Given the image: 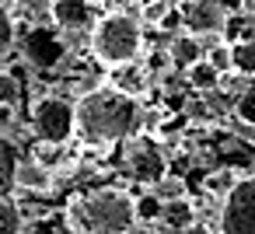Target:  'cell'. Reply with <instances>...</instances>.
Wrapping results in <instances>:
<instances>
[{
	"label": "cell",
	"mask_w": 255,
	"mask_h": 234,
	"mask_svg": "<svg viewBox=\"0 0 255 234\" xmlns=\"http://www.w3.org/2000/svg\"><path fill=\"white\" fill-rule=\"evenodd\" d=\"M109 70H112L109 84H116L119 91H126V95H133V98H143V95H147V84H150L147 63L129 60V63H119V67H109Z\"/></svg>",
	"instance_id": "30bf717a"
},
{
	"label": "cell",
	"mask_w": 255,
	"mask_h": 234,
	"mask_svg": "<svg viewBox=\"0 0 255 234\" xmlns=\"http://www.w3.org/2000/svg\"><path fill=\"white\" fill-rule=\"evenodd\" d=\"M168 56H171V67L175 70H189L192 63H199L206 56V42L199 35H189V32H178L171 42H168Z\"/></svg>",
	"instance_id": "7c38bea8"
},
{
	"label": "cell",
	"mask_w": 255,
	"mask_h": 234,
	"mask_svg": "<svg viewBox=\"0 0 255 234\" xmlns=\"http://www.w3.org/2000/svg\"><path fill=\"white\" fill-rule=\"evenodd\" d=\"M70 234H129L136 227V196L119 185H98L70 196L63 210Z\"/></svg>",
	"instance_id": "7a4b0ae2"
},
{
	"label": "cell",
	"mask_w": 255,
	"mask_h": 234,
	"mask_svg": "<svg viewBox=\"0 0 255 234\" xmlns=\"http://www.w3.org/2000/svg\"><path fill=\"white\" fill-rule=\"evenodd\" d=\"M18 164H21V154H18V143L11 136L0 133V196H7L18 182Z\"/></svg>",
	"instance_id": "9a60e30c"
},
{
	"label": "cell",
	"mask_w": 255,
	"mask_h": 234,
	"mask_svg": "<svg viewBox=\"0 0 255 234\" xmlns=\"http://www.w3.org/2000/svg\"><path fill=\"white\" fill-rule=\"evenodd\" d=\"M161 217H164V199L154 189L140 192L136 196V224H161Z\"/></svg>",
	"instance_id": "e0dca14e"
},
{
	"label": "cell",
	"mask_w": 255,
	"mask_h": 234,
	"mask_svg": "<svg viewBox=\"0 0 255 234\" xmlns=\"http://www.w3.org/2000/svg\"><path fill=\"white\" fill-rule=\"evenodd\" d=\"M126 171L136 182H143L147 189H154L168 175V154L157 147V140H150L143 133H133L126 140Z\"/></svg>",
	"instance_id": "5b68a950"
},
{
	"label": "cell",
	"mask_w": 255,
	"mask_h": 234,
	"mask_svg": "<svg viewBox=\"0 0 255 234\" xmlns=\"http://www.w3.org/2000/svg\"><path fill=\"white\" fill-rule=\"evenodd\" d=\"M49 14L63 32H91L98 25V11L91 0H49Z\"/></svg>",
	"instance_id": "ba28073f"
},
{
	"label": "cell",
	"mask_w": 255,
	"mask_h": 234,
	"mask_svg": "<svg viewBox=\"0 0 255 234\" xmlns=\"http://www.w3.org/2000/svg\"><path fill=\"white\" fill-rule=\"evenodd\" d=\"M143 126L140 98L119 91L116 84H95L77 98V133L88 143H123Z\"/></svg>",
	"instance_id": "6da1fadb"
},
{
	"label": "cell",
	"mask_w": 255,
	"mask_h": 234,
	"mask_svg": "<svg viewBox=\"0 0 255 234\" xmlns=\"http://www.w3.org/2000/svg\"><path fill=\"white\" fill-rule=\"evenodd\" d=\"M248 7H255V0H248Z\"/></svg>",
	"instance_id": "83f0119b"
},
{
	"label": "cell",
	"mask_w": 255,
	"mask_h": 234,
	"mask_svg": "<svg viewBox=\"0 0 255 234\" xmlns=\"http://www.w3.org/2000/svg\"><path fill=\"white\" fill-rule=\"evenodd\" d=\"M25 56H28L32 67L49 70V67H56V63L63 60V42H60L49 28H35V32L25 39Z\"/></svg>",
	"instance_id": "9c48e42d"
},
{
	"label": "cell",
	"mask_w": 255,
	"mask_h": 234,
	"mask_svg": "<svg viewBox=\"0 0 255 234\" xmlns=\"http://www.w3.org/2000/svg\"><path fill=\"white\" fill-rule=\"evenodd\" d=\"M248 171H241V168H231V164H220V168H210V171H203V182H199V189L210 196V199H217V203H224L227 196H231V189L245 178Z\"/></svg>",
	"instance_id": "8fae6325"
},
{
	"label": "cell",
	"mask_w": 255,
	"mask_h": 234,
	"mask_svg": "<svg viewBox=\"0 0 255 234\" xmlns=\"http://www.w3.org/2000/svg\"><path fill=\"white\" fill-rule=\"evenodd\" d=\"M14 122V105H7V102H0V129H7Z\"/></svg>",
	"instance_id": "4316f807"
},
{
	"label": "cell",
	"mask_w": 255,
	"mask_h": 234,
	"mask_svg": "<svg viewBox=\"0 0 255 234\" xmlns=\"http://www.w3.org/2000/svg\"><path fill=\"white\" fill-rule=\"evenodd\" d=\"M154 192L168 203V199H178V196H189V182L182 178V175H164L157 185H154Z\"/></svg>",
	"instance_id": "603a6c76"
},
{
	"label": "cell",
	"mask_w": 255,
	"mask_h": 234,
	"mask_svg": "<svg viewBox=\"0 0 255 234\" xmlns=\"http://www.w3.org/2000/svg\"><path fill=\"white\" fill-rule=\"evenodd\" d=\"M14 189H25V192H49V189H53V171H49L42 161H35V157H21Z\"/></svg>",
	"instance_id": "5bb4252c"
},
{
	"label": "cell",
	"mask_w": 255,
	"mask_h": 234,
	"mask_svg": "<svg viewBox=\"0 0 255 234\" xmlns=\"http://www.w3.org/2000/svg\"><path fill=\"white\" fill-rule=\"evenodd\" d=\"M143 53V21L116 11V14H102L98 25L91 28V56L102 67H119L129 60H140Z\"/></svg>",
	"instance_id": "3957f363"
},
{
	"label": "cell",
	"mask_w": 255,
	"mask_h": 234,
	"mask_svg": "<svg viewBox=\"0 0 255 234\" xmlns=\"http://www.w3.org/2000/svg\"><path fill=\"white\" fill-rule=\"evenodd\" d=\"M206 60H210V63H213V67H217V70H220L224 77H227V74H234L231 42H224V39H220V42H210V46H206Z\"/></svg>",
	"instance_id": "7402d4cb"
},
{
	"label": "cell",
	"mask_w": 255,
	"mask_h": 234,
	"mask_svg": "<svg viewBox=\"0 0 255 234\" xmlns=\"http://www.w3.org/2000/svg\"><path fill=\"white\" fill-rule=\"evenodd\" d=\"M18 98H21V81L11 70H0V102L18 105Z\"/></svg>",
	"instance_id": "d4e9b609"
},
{
	"label": "cell",
	"mask_w": 255,
	"mask_h": 234,
	"mask_svg": "<svg viewBox=\"0 0 255 234\" xmlns=\"http://www.w3.org/2000/svg\"><path fill=\"white\" fill-rule=\"evenodd\" d=\"M227 25V11L220 0H185L182 4V32L199 39H217Z\"/></svg>",
	"instance_id": "52a82bcc"
},
{
	"label": "cell",
	"mask_w": 255,
	"mask_h": 234,
	"mask_svg": "<svg viewBox=\"0 0 255 234\" xmlns=\"http://www.w3.org/2000/svg\"><path fill=\"white\" fill-rule=\"evenodd\" d=\"M231 56H234V74L238 77H255V39L231 42Z\"/></svg>",
	"instance_id": "d6986e66"
},
{
	"label": "cell",
	"mask_w": 255,
	"mask_h": 234,
	"mask_svg": "<svg viewBox=\"0 0 255 234\" xmlns=\"http://www.w3.org/2000/svg\"><path fill=\"white\" fill-rule=\"evenodd\" d=\"M35 161H42L49 171L53 168H60L63 164V143H49V140H39V147H35V154H32Z\"/></svg>",
	"instance_id": "cb8c5ba5"
},
{
	"label": "cell",
	"mask_w": 255,
	"mask_h": 234,
	"mask_svg": "<svg viewBox=\"0 0 255 234\" xmlns=\"http://www.w3.org/2000/svg\"><path fill=\"white\" fill-rule=\"evenodd\" d=\"M21 231H25V210L11 196H0V234H21Z\"/></svg>",
	"instance_id": "ac0fdd59"
},
{
	"label": "cell",
	"mask_w": 255,
	"mask_h": 234,
	"mask_svg": "<svg viewBox=\"0 0 255 234\" xmlns=\"http://www.w3.org/2000/svg\"><path fill=\"white\" fill-rule=\"evenodd\" d=\"M28 126L35 140L67 143L77 133V102H70L67 95H42L28 109Z\"/></svg>",
	"instance_id": "277c9868"
},
{
	"label": "cell",
	"mask_w": 255,
	"mask_h": 234,
	"mask_svg": "<svg viewBox=\"0 0 255 234\" xmlns=\"http://www.w3.org/2000/svg\"><path fill=\"white\" fill-rule=\"evenodd\" d=\"M14 39H18V25H14L11 11L0 4V63H4V60L14 53Z\"/></svg>",
	"instance_id": "44dd1931"
},
{
	"label": "cell",
	"mask_w": 255,
	"mask_h": 234,
	"mask_svg": "<svg viewBox=\"0 0 255 234\" xmlns=\"http://www.w3.org/2000/svg\"><path fill=\"white\" fill-rule=\"evenodd\" d=\"M234 116L245 126H255V91H245V95L234 98Z\"/></svg>",
	"instance_id": "484cf974"
},
{
	"label": "cell",
	"mask_w": 255,
	"mask_h": 234,
	"mask_svg": "<svg viewBox=\"0 0 255 234\" xmlns=\"http://www.w3.org/2000/svg\"><path fill=\"white\" fill-rule=\"evenodd\" d=\"M220 234H255V171H248L220 203Z\"/></svg>",
	"instance_id": "8992f818"
},
{
	"label": "cell",
	"mask_w": 255,
	"mask_h": 234,
	"mask_svg": "<svg viewBox=\"0 0 255 234\" xmlns=\"http://www.w3.org/2000/svg\"><path fill=\"white\" fill-rule=\"evenodd\" d=\"M196 220H199V210H196L192 196H178V199H168V203H164V217H161V224H164L168 231L182 234V231L196 227Z\"/></svg>",
	"instance_id": "4fadbf2b"
},
{
	"label": "cell",
	"mask_w": 255,
	"mask_h": 234,
	"mask_svg": "<svg viewBox=\"0 0 255 234\" xmlns=\"http://www.w3.org/2000/svg\"><path fill=\"white\" fill-rule=\"evenodd\" d=\"M182 77H185V84L192 88V91H217L220 88V81H224V74L203 56L199 63H192L189 70H182Z\"/></svg>",
	"instance_id": "2e32d148"
},
{
	"label": "cell",
	"mask_w": 255,
	"mask_h": 234,
	"mask_svg": "<svg viewBox=\"0 0 255 234\" xmlns=\"http://www.w3.org/2000/svg\"><path fill=\"white\" fill-rule=\"evenodd\" d=\"M182 4L178 0H140V21L147 25H161L168 14H175Z\"/></svg>",
	"instance_id": "ffe728a7"
}]
</instances>
